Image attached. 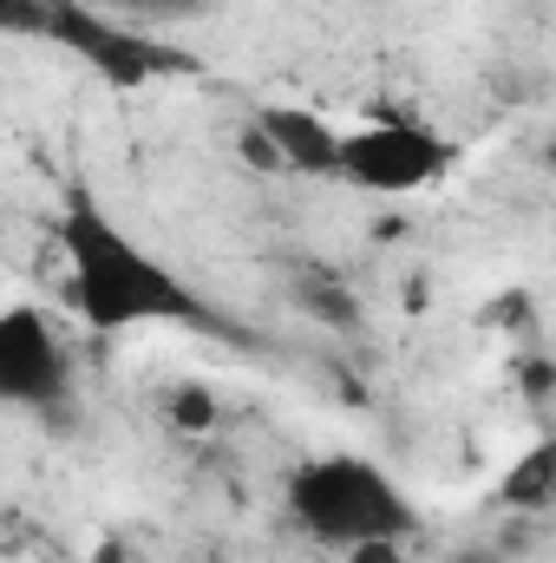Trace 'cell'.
<instances>
[{
	"label": "cell",
	"mask_w": 556,
	"mask_h": 563,
	"mask_svg": "<svg viewBox=\"0 0 556 563\" xmlns=\"http://www.w3.org/2000/svg\"><path fill=\"white\" fill-rule=\"evenodd\" d=\"M281 505H288L294 531H308L327 551L413 544L419 538V505L367 452H314V459H301L288 472V485H281Z\"/></svg>",
	"instance_id": "obj_2"
},
{
	"label": "cell",
	"mask_w": 556,
	"mask_h": 563,
	"mask_svg": "<svg viewBox=\"0 0 556 563\" xmlns=\"http://www.w3.org/2000/svg\"><path fill=\"white\" fill-rule=\"evenodd\" d=\"M452 170H458V144L413 112L341 125V144H334V184L360 197H419Z\"/></svg>",
	"instance_id": "obj_3"
},
{
	"label": "cell",
	"mask_w": 556,
	"mask_h": 563,
	"mask_svg": "<svg viewBox=\"0 0 556 563\" xmlns=\"http://www.w3.org/2000/svg\"><path fill=\"white\" fill-rule=\"evenodd\" d=\"M99 13H112V20H132V26H170V20H197L210 0H92Z\"/></svg>",
	"instance_id": "obj_9"
},
{
	"label": "cell",
	"mask_w": 556,
	"mask_h": 563,
	"mask_svg": "<svg viewBox=\"0 0 556 563\" xmlns=\"http://www.w3.org/2000/svg\"><path fill=\"white\" fill-rule=\"evenodd\" d=\"M347 563H407V544H354V551H341Z\"/></svg>",
	"instance_id": "obj_11"
},
{
	"label": "cell",
	"mask_w": 556,
	"mask_h": 563,
	"mask_svg": "<svg viewBox=\"0 0 556 563\" xmlns=\"http://www.w3.org/2000/svg\"><path fill=\"white\" fill-rule=\"evenodd\" d=\"M59 250H66V314L92 334H138V328H203V334H223L216 308L177 276L157 250H144L138 236H125V223L73 190L66 197V217H59Z\"/></svg>",
	"instance_id": "obj_1"
},
{
	"label": "cell",
	"mask_w": 556,
	"mask_h": 563,
	"mask_svg": "<svg viewBox=\"0 0 556 563\" xmlns=\"http://www.w3.org/2000/svg\"><path fill=\"white\" fill-rule=\"evenodd\" d=\"M46 46H59V53H73V59H86V73H99V79H105V86H119V92L151 86V79L197 73V59H190V53H177L170 40H157L151 26L112 20V13H99V7H86V0H73V7L59 13V26H53V40H46Z\"/></svg>",
	"instance_id": "obj_5"
},
{
	"label": "cell",
	"mask_w": 556,
	"mask_h": 563,
	"mask_svg": "<svg viewBox=\"0 0 556 563\" xmlns=\"http://www.w3.org/2000/svg\"><path fill=\"white\" fill-rule=\"evenodd\" d=\"M0 407L53 420L73 407V354L59 321L40 301H7L0 308Z\"/></svg>",
	"instance_id": "obj_4"
},
{
	"label": "cell",
	"mask_w": 556,
	"mask_h": 563,
	"mask_svg": "<svg viewBox=\"0 0 556 563\" xmlns=\"http://www.w3.org/2000/svg\"><path fill=\"white\" fill-rule=\"evenodd\" d=\"M498 498H504V511H524V518L551 511V498H556V445L551 439H537L518 465H504Z\"/></svg>",
	"instance_id": "obj_7"
},
{
	"label": "cell",
	"mask_w": 556,
	"mask_h": 563,
	"mask_svg": "<svg viewBox=\"0 0 556 563\" xmlns=\"http://www.w3.org/2000/svg\"><path fill=\"white\" fill-rule=\"evenodd\" d=\"M73 0H0V40H53Z\"/></svg>",
	"instance_id": "obj_8"
},
{
	"label": "cell",
	"mask_w": 556,
	"mask_h": 563,
	"mask_svg": "<svg viewBox=\"0 0 556 563\" xmlns=\"http://www.w3.org/2000/svg\"><path fill=\"white\" fill-rule=\"evenodd\" d=\"M256 144L263 157L294 170V177H327L334 184V144L341 125H327L321 112H301V106H263L256 112Z\"/></svg>",
	"instance_id": "obj_6"
},
{
	"label": "cell",
	"mask_w": 556,
	"mask_h": 563,
	"mask_svg": "<svg viewBox=\"0 0 556 563\" xmlns=\"http://www.w3.org/2000/svg\"><path fill=\"white\" fill-rule=\"evenodd\" d=\"M170 420H177V426H210V420H216V400H210L203 387H177V400H170Z\"/></svg>",
	"instance_id": "obj_10"
}]
</instances>
